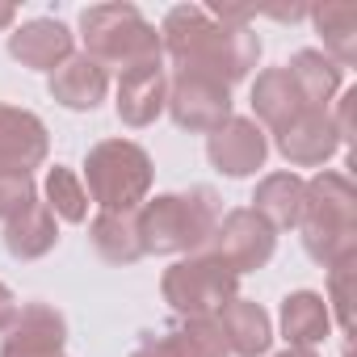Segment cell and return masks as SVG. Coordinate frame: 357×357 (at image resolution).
Listing matches in <instances>:
<instances>
[{
    "mask_svg": "<svg viewBox=\"0 0 357 357\" xmlns=\"http://www.w3.org/2000/svg\"><path fill=\"white\" fill-rule=\"evenodd\" d=\"M147 155L135 143H101L89 155V185L101 206L109 211H130L147 194Z\"/></svg>",
    "mask_w": 357,
    "mask_h": 357,
    "instance_id": "6da1fadb",
    "label": "cell"
},
{
    "mask_svg": "<svg viewBox=\"0 0 357 357\" xmlns=\"http://www.w3.org/2000/svg\"><path fill=\"white\" fill-rule=\"evenodd\" d=\"M84 38L93 47V55L114 59V63H130V68H147L155 63V34L139 22L135 9H93L84 13Z\"/></svg>",
    "mask_w": 357,
    "mask_h": 357,
    "instance_id": "7a4b0ae2",
    "label": "cell"
},
{
    "mask_svg": "<svg viewBox=\"0 0 357 357\" xmlns=\"http://www.w3.org/2000/svg\"><path fill=\"white\" fill-rule=\"evenodd\" d=\"M211 198L198 194V202L190 198H160L147 215H143V227H139V244L143 248H155V252H172V248H185V244H198L211 227Z\"/></svg>",
    "mask_w": 357,
    "mask_h": 357,
    "instance_id": "3957f363",
    "label": "cell"
},
{
    "mask_svg": "<svg viewBox=\"0 0 357 357\" xmlns=\"http://www.w3.org/2000/svg\"><path fill=\"white\" fill-rule=\"evenodd\" d=\"M231 290V273L219 269L215 261H194V265H176L168 278H164V294L172 307L181 311H202V307H215L223 303Z\"/></svg>",
    "mask_w": 357,
    "mask_h": 357,
    "instance_id": "277c9868",
    "label": "cell"
},
{
    "mask_svg": "<svg viewBox=\"0 0 357 357\" xmlns=\"http://www.w3.org/2000/svg\"><path fill=\"white\" fill-rule=\"evenodd\" d=\"M47 151V135L38 118L0 109V176H26Z\"/></svg>",
    "mask_w": 357,
    "mask_h": 357,
    "instance_id": "5b68a950",
    "label": "cell"
},
{
    "mask_svg": "<svg viewBox=\"0 0 357 357\" xmlns=\"http://www.w3.org/2000/svg\"><path fill=\"white\" fill-rule=\"evenodd\" d=\"M172 114L181 126H215L223 114H227V97L219 93V84L202 80V76H181L176 80V93H172Z\"/></svg>",
    "mask_w": 357,
    "mask_h": 357,
    "instance_id": "8992f818",
    "label": "cell"
},
{
    "mask_svg": "<svg viewBox=\"0 0 357 357\" xmlns=\"http://www.w3.org/2000/svg\"><path fill=\"white\" fill-rule=\"evenodd\" d=\"M63 344V324L47 307H30L17 324V332L5 344V357H59Z\"/></svg>",
    "mask_w": 357,
    "mask_h": 357,
    "instance_id": "52a82bcc",
    "label": "cell"
},
{
    "mask_svg": "<svg viewBox=\"0 0 357 357\" xmlns=\"http://www.w3.org/2000/svg\"><path fill=\"white\" fill-rule=\"evenodd\" d=\"M160 97H164V80H160L155 63H147V68H130V72L122 76V89H118V109H122L126 122L143 126V122L155 118Z\"/></svg>",
    "mask_w": 357,
    "mask_h": 357,
    "instance_id": "ba28073f",
    "label": "cell"
},
{
    "mask_svg": "<svg viewBox=\"0 0 357 357\" xmlns=\"http://www.w3.org/2000/svg\"><path fill=\"white\" fill-rule=\"evenodd\" d=\"M68 47H72V38H68V30L59 22H34V26H26L13 38V55L22 63H30V68H55V63H63Z\"/></svg>",
    "mask_w": 357,
    "mask_h": 357,
    "instance_id": "9c48e42d",
    "label": "cell"
},
{
    "mask_svg": "<svg viewBox=\"0 0 357 357\" xmlns=\"http://www.w3.org/2000/svg\"><path fill=\"white\" fill-rule=\"evenodd\" d=\"M51 89H55V97H59L63 105H72V109H93V105L101 101V93H105V72H101L93 59H72V63H63V68L55 72Z\"/></svg>",
    "mask_w": 357,
    "mask_h": 357,
    "instance_id": "30bf717a",
    "label": "cell"
},
{
    "mask_svg": "<svg viewBox=\"0 0 357 357\" xmlns=\"http://www.w3.org/2000/svg\"><path fill=\"white\" fill-rule=\"evenodd\" d=\"M55 244V223L43 206H26L22 215L9 219V248L17 257H38Z\"/></svg>",
    "mask_w": 357,
    "mask_h": 357,
    "instance_id": "8fae6325",
    "label": "cell"
},
{
    "mask_svg": "<svg viewBox=\"0 0 357 357\" xmlns=\"http://www.w3.org/2000/svg\"><path fill=\"white\" fill-rule=\"evenodd\" d=\"M211 155H215V164L227 168V172H248V168L261 160V139L252 135V126L236 122L227 135H219V139L211 143Z\"/></svg>",
    "mask_w": 357,
    "mask_h": 357,
    "instance_id": "7c38bea8",
    "label": "cell"
},
{
    "mask_svg": "<svg viewBox=\"0 0 357 357\" xmlns=\"http://www.w3.org/2000/svg\"><path fill=\"white\" fill-rule=\"evenodd\" d=\"M93 240H97V248H101L109 261H135V257L143 252L139 231H135L122 215H105V219H97V223H93Z\"/></svg>",
    "mask_w": 357,
    "mask_h": 357,
    "instance_id": "4fadbf2b",
    "label": "cell"
},
{
    "mask_svg": "<svg viewBox=\"0 0 357 357\" xmlns=\"http://www.w3.org/2000/svg\"><path fill=\"white\" fill-rule=\"evenodd\" d=\"M47 194H51V202H55V211L63 215V219H84V190L76 185V176L72 172H63V168H55L51 172V181H47Z\"/></svg>",
    "mask_w": 357,
    "mask_h": 357,
    "instance_id": "5bb4252c",
    "label": "cell"
},
{
    "mask_svg": "<svg viewBox=\"0 0 357 357\" xmlns=\"http://www.w3.org/2000/svg\"><path fill=\"white\" fill-rule=\"evenodd\" d=\"M185 353H190V357H227V353H223L219 328L206 324V319H198V324L185 328Z\"/></svg>",
    "mask_w": 357,
    "mask_h": 357,
    "instance_id": "9a60e30c",
    "label": "cell"
},
{
    "mask_svg": "<svg viewBox=\"0 0 357 357\" xmlns=\"http://www.w3.org/2000/svg\"><path fill=\"white\" fill-rule=\"evenodd\" d=\"M135 357H181V344L168 340V336H160V340H147Z\"/></svg>",
    "mask_w": 357,
    "mask_h": 357,
    "instance_id": "2e32d148",
    "label": "cell"
},
{
    "mask_svg": "<svg viewBox=\"0 0 357 357\" xmlns=\"http://www.w3.org/2000/svg\"><path fill=\"white\" fill-rule=\"evenodd\" d=\"M13 319V298H9V290L5 286H0V328H5Z\"/></svg>",
    "mask_w": 357,
    "mask_h": 357,
    "instance_id": "e0dca14e",
    "label": "cell"
},
{
    "mask_svg": "<svg viewBox=\"0 0 357 357\" xmlns=\"http://www.w3.org/2000/svg\"><path fill=\"white\" fill-rule=\"evenodd\" d=\"M9 17H13V9H0V26H5V22H9Z\"/></svg>",
    "mask_w": 357,
    "mask_h": 357,
    "instance_id": "ac0fdd59",
    "label": "cell"
}]
</instances>
